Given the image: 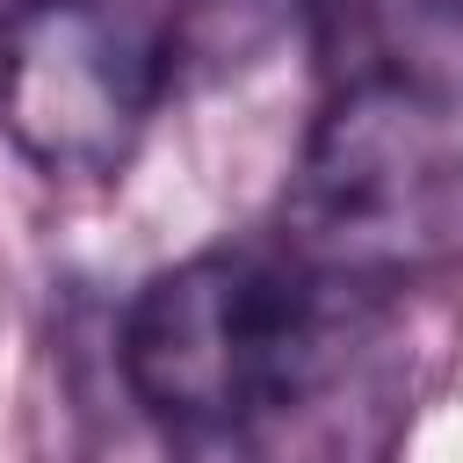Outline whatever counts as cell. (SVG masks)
Masks as SVG:
<instances>
[{
    "label": "cell",
    "mask_w": 463,
    "mask_h": 463,
    "mask_svg": "<svg viewBox=\"0 0 463 463\" xmlns=\"http://www.w3.org/2000/svg\"><path fill=\"white\" fill-rule=\"evenodd\" d=\"M376 289H347L282 246H210L159 268L123 311V383L181 441L253 449Z\"/></svg>",
    "instance_id": "1"
},
{
    "label": "cell",
    "mask_w": 463,
    "mask_h": 463,
    "mask_svg": "<svg viewBox=\"0 0 463 463\" xmlns=\"http://www.w3.org/2000/svg\"><path fill=\"white\" fill-rule=\"evenodd\" d=\"M282 253L398 297L463 260V123L405 80H340L282 188Z\"/></svg>",
    "instance_id": "2"
},
{
    "label": "cell",
    "mask_w": 463,
    "mask_h": 463,
    "mask_svg": "<svg viewBox=\"0 0 463 463\" xmlns=\"http://www.w3.org/2000/svg\"><path fill=\"white\" fill-rule=\"evenodd\" d=\"M449 7V22H456V36H463V0H441Z\"/></svg>",
    "instance_id": "4"
},
{
    "label": "cell",
    "mask_w": 463,
    "mask_h": 463,
    "mask_svg": "<svg viewBox=\"0 0 463 463\" xmlns=\"http://www.w3.org/2000/svg\"><path fill=\"white\" fill-rule=\"evenodd\" d=\"M166 94V43L130 0H22L0 29V130L51 181H109Z\"/></svg>",
    "instance_id": "3"
}]
</instances>
